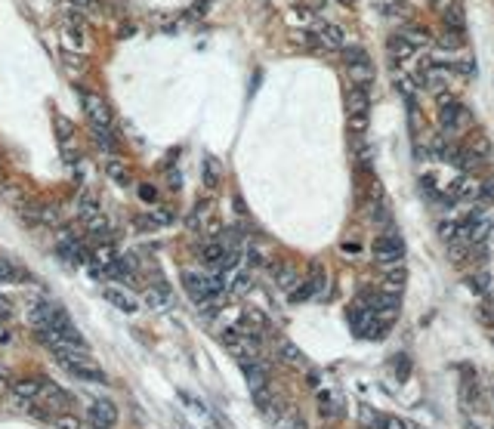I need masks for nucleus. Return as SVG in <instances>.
<instances>
[{"label":"nucleus","instance_id":"1","mask_svg":"<svg viewBox=\"0 0 494 429\" xmlns=\"http://www.w3.org/2000/svg\"><path fill=\"white\" fill-rule=\"evenodd\" d=\"M343 62H346V71L359 87H368L374 81V65H371V56L364 53L362 47H343Z\"/></svg>","mask_w":494,"mask_h":429},{"label":"nucleus","instance_id":"2","mask_svg":"<svg viewBox=\"0 0 494 429\" xmlns=\"http://www.w3.org/2000/svg\"><path fill=\"white\" fill-rule=\"evenodd\" d=\"M371 257H374V263L377 266H398L402 263V257H405V244L398 235H380L377 241H374V247H371Z\"/></svg>","mask_w":494,"mask_h":429},{"label":"nucleus","instance_id":"3","mask_svg":"<svg viewBox=\"0 0 494 429\" xmlns=\"http://www.w3.org/2000/svg\"><path fill=\"white\" fill-rule=\"evenodd\" d=\"M439 124L445 133H457L464 130L466 124H470V114H466V108L461 102H454V99L442 96V105H439Z\"/></svg>","mask_w":494,"mask_h":429},{"label":"nucleus","instance_id":"4","mask_svg":"<svg viewBox=\"0 0 494 429\" xmlns=\"http://www.w3.org/2000/svg\"><path fill=\"white\" fill-rule=\"evenodd\" d=\"M38 401L40 405H47L50 411H71L74 408V395L68 392V389H62V386H56V383H47L44 380V386H40V392H38Z\"/></svg>","mask_w":494,"mask_h":429},{"label":"nucleus","instance_id":"5","mask_svg":"<svg viewBox=\"0 0 494 429\" xmlns=\"http://www.w3.org/2000/svg\"><path fill=\"white\" fill-rule=\"evenodd\" d=\"M87 423L93 426V429H112L115 423H117V408H115V401L112 399H96L90 405V411H87Z\"/></svg>","mask_w":494,"mask_h":429},{"label":"nucleus","instance_id":"6","mask_svg":"<svg viewBox=\"0 0 494 429\" xmlns=\"http://www.w3.org/2000/svg\"><path fill=\"white\" fill-rule=\"evenodd\" d=\"M59 257L68 259L71 266H84V263H90V250H87V244L81 241V235H71V232H62V241H59Z\"/></svg>","mask_w":494,"mask_h":429},{"label":"nucleus","instance_id":"7","mask_svg":"<svg viewBox=\"0 0 494 429\" xmlns=\"http://www.w3.org/2000/svg\"><path fill=\"white\" fill-rule=\"evenodd\" d=\"M368 105H371V99H368V87H359V83H355V87L346 93V112H349V117H352V127H355V130L364 127V117H368Z\"/></svg>","mask_w":494,"mask_h":429},{"label":"nucleus","instance_id":"8","mask_svg":"<svg viewBox=\"0 0 494 429\" xmlns=\"http://www.w3.org/2000/svg\"><path fill=\"white\" fill-rule=\"evenodd\" d=\"M479 189H482V186L473 180L470 173H461L454 182H451L448 198L454 201V204H461V201H464V204H470V201H479Z\"/></svg>","mask_w":494,"mask_h":429},{"label":"nucleus","instance_id":"9","mask_svg":"<svg viewBox=\"0 0 494 429\" xmlns=\"http://www.w3.org/2000/svg\"><path fill=\"white\" fill-rule=\"evenodd\" d=\"M84 112H87V117L93 121V127H112V108H108V102L99 93H87Z\"/></svg>","mask_w":494,"mask_h":429},{"label":"nucleus","instance_id":"10","mask_svg":"<svg viewBox=\"0 0 494 429\" xmlns=\"http://www.w3.org/2000/svg\"><path fill=\"white\" fill-rule=\"evenodd\" d=\"M244 380H247V386H251V392H260V389H266L269 386V368L263 365V361L257 358V361H244Z\"/></svg>","mask_w":494,"mask_h":429},{"label":"nucleus","instance_id":"11","mask_svg":"<svg viewBox=\"0 0 494 429\" xmlns=\"http://www.w3.org/2000/svg\"><path fill=\"white\" fill-rule=\"evenodd\" d=\"M309 28L318 35V40H321V49H340L343 47V31L337 28V25H331V22H315V25H309Z\"/></svg>","mask_w":494,"mask_h":429},{"label":"nucleus","instance_id":"12","mask_svg":"<svg viewBox=\"0 0 494 429\" xmlns=\"http://www.w3.org/2000/svg\"><path fill=\"white\" fill-rule=\"evenodd\" d=\"M102 297H105V302H112L115 309H121V312H127V315H133L136 309H139V306H136V300L130 297V293L121 290V288H115V284H108Z\"/></svg>","mask_w":494,"mask_h":429},{"label":"nucleus","instance_id":"13","mask_svg":"<svg viewBox=\"0 0 494 429\" xmlns=\"http://www.w3.org/2000/svg\"><path fill=\"white\" fill-rule=\"evenodd\" d=\"M445 158L451 161V167H457L461 173H473L476 167H479V158H476L466 146H464V148H451V151H445Z\"/></svg>","mask_w":494,"mask_h":429},{"label":"nucleus","instance_id":"14","mask_svg":"<svg viewBox=\"0 0 494 429\" xmlns=\"http://www.w3.org/2000/svg\"><path fill=\"white\" fill-rule=\"evenodd\" d=\"M146 302H149L151 309H167V306H173V290H170L167 284L158 278V281L146 290Z\"/></svg>","mask_w":494,"mask_h":429},{"label":"nucleus","instance_id":"15","mask_svg":"<svg viewBox=\"0 0 494 429\" xmlns=\"http://www.w3.org/2000/svg\"><path fill=\"white\" fill-rule=\"evenodd\" d=\"M198 257H201L210 269H219V272H223V263H226V247H223V241H207V244H204V247L198 250Z\"/></svg>","mask_w":494,"mask_h":429},{"label":"nucleus","instance_id":"16","mask_svg":"<svg viewBox=\"0 0 494 429\" xmlns=\"http://www.w3.org/2000/svg\"><path fill=\"white\" fill-rule=\"evenodd\" d=\"M226 284H229V293H232V297H244V293L253 288V272H247V269H232V278Z\"/></svg>","mask_w":494,"mask_h":429},{"label":"nucleus","instance_id":"17","mask_svg":"<svg viewBox=\"0 0 494 429\" xmlns=\"http://www.w3.org/2000/svg\"><path fill=\"white\" fill-rule=\"evenodd\" d=\"M275 352H278V358L285 361V365H291V368H309V358H306L303 352L294 346V343H287V340H285V343H278Z\"/></svg>","mask_w":494,"mask_h":429},{"label":"nucleus","instance_id":"18","mask_svg":"<svg viewBox=\"0 0 494 429\" xmlns=\"http://www.w3.org/2000/svg\"><path fill=\"white\" fill-rule=\"evenodd\" d=\"M65 37L74 47L84 44V16L81 13H65Z\"/></svg>","mask_w":494,"mask_h":429},{"label":"nucleus","instance_id":"19","mask_svg":"<svg viewBox=\"0 0 494 429\" xmlns=\"http://www.w3.org/2000/svg\"><path fill=\"white\" fill-rule=\"evenodd\" d=\"M93 142H96V148L102 151V155H108V158L117 151V139H115L112 127H93Z\"/></svg>","mask_w":494,"mask_h":429},{"label":"nucleus","instance_id":"20","mask_svg":"<svg viewBox=\"0 0 494 429\" xmlns=\"http://www.w3.org/2000/svg\"><path fill=\"white\" fill-rule=\"evenodd\" d=\"M275 281L281 290L294 293L297 288H300V272H297L294 266H275Z\"/></svg>","mask_w":494,"mask_h":429},{"label":"nucleus","instance_id":"21","mask_svg":"<svg viewBox=\"0 0 494 429\" xmlns=\"http://www.w3.org/2000/svg\"><path fill=\"white\" fill-rule=\"evenodd\" d=\"M170 223H173V213L164 207L151 210L149 216H136V225H139V229H158V225H170Z\"/></svg>","mask_w":494,"mask_h":429},{"label":"nucleus","instance_id":"22","mask_svg":"<svg viewBox=\"0 0 494 429\" xmlns=\"http://www.w3.org/2000/svg\"><path fill=\"white\" fill-rule=\"evenodd\" d=\"M105 173H108V180L117 182V186H130V173H127V164L121 161V158H108L105 161Z\"/></svg>","mask_w":494,"mask_h":429},{"label":"nucleus","instance_id":"23","mask_svg":"<svg viewBox=\"0 0 494 429\" xmlns=\"http://www.w3.org/2000/svg\"><path fill=\"white\" fill-rule=\"evenodd\" d=\"M40 386H44V380H38V377H19V380H13V392L22 395V399H38Z\"/></svg>","mask_w":494,"mask_h":429},{"label":"nucleus","instance_id":"24","mask_svg":"<svg viewBox=\"0 0 494 429\" xmlns=\"http://www.w3.org/2000/svg\"><path fill=\"white\" fill-rule=\"evenodd\" d=\"M417 53V47L411 44V40H405L402 35H396L393 40H389V56L396 59V62H402V59H411Z\"/></svg>","mask_w":494,"mask_h":429},{"label":"nucleus","instance_id":"25","mask_svg":"<svg viewBox=\"0 0 494 429\" xmlns=\"http://www.w3.org/2000/svg\"><path fill=\"white\" fill-rule=\"evenodd\" d=\"M402 284H405V269L402 266H389L386 272H383V290L398 293V290H402Z\"/></svg>","mask_w":494,"mask_h":429},{"label":"nucleus","instance_id":"26","mask_svg":"<svg viewBox=\"0 0 494 429\" xmlns=\"http://www.w3.org/2000/svg\"><path fill=\"white\" fill-rule=\"evenodd\" d=\"M312 293H315V297H318V300H325L328 297V290H331V281H328V272H325V269H321V266H315V272H312Z\"/></svg>","mask_w":494,"mask_h":429},{"label":"nucleus","instance_id":"27","mask_svg":"<svg viewBox=\"0 0 494 429\" xmlns=\"http://www.w3.org/2000/svg\"><path fill=\"white\" fill-rule=\"evenodd\" d=\"M445 22H448V28L451 31H464V10H461V4H445Z\"/></svg>","mask_w":494,"mask_h":429},{"label":"nucleus","instance_id":"28","mask_svg":"<svg viewBox=\"0 0 494 429\" xmlns=\"http://www.w3.org/2000/svg\"><path fill=\"white\" fill-rule=\"evenodd\" d=\"M204 186L207 189H217L219 186V164L214 161V158H204V173H201Z\"/></svg>","mask_w":494,"mask_h":429},{"label":"nucleus","instance_id":"29","mask_svg":"<svg viewBox=\"0 0 494 429\" xmlns=\"http://www.w3.org/2000/svg\"><path fill=\"white\" fill-rule=\"evenodd\" d=\"M53 426L56 429H84V420L74 417L71 411H59V414H53Z\"/></svg>","mask_w":494,"mask_h":429},{"label":"nucleus","instance_id":"30","mask_svg":"<svg viewBox=\"0 0 494 429\" xmlns=\"http://www.w3.org/2000/svg\"><path fill=\"white\" fill-rule=\"evenodd\" d=\"M247 263H251L253 269L269 266V254H266V247H260V244H247Z\"/></svg>","mask_w":494,"mask_h":429},{"label":"nucleus","instance_id":"31","mask_svg":"<svg viewBox=\"0 0 494 429\" xmlns=\"http://www.w3.org/2000/svg\"><path fill=\"white\" fill-rule=\"evenodd\" d=\"M398 35H402L405 40H411L414 47H427V44H430V35H427L423 28H417V25H411V28H402Z\"/></svg>","mask_w":494,"mask_h":429},{"label":"nucleus","instance_id":"32","mask_svg":"<svg viewBox=\"0 0 494 429\" xmlns=\"http://www.w3.org/2000/svg\"><path fill=\"white\" fill-rule=\"evenodd\" d=\"M62 62H65V69L71 71V74H81V71H87V62H84L81 56H74L71 49H65V53H62Z\"/></svg>","mask_w":494,"mask_h":429},{"label":"nucleus","instance_id":"33","mask_svg":"<svg viewBox=\"0 0 494 429\" xmlns=\"http://www.w3.org/2000/svg\"><path fill=\"white\" fill-rule=\"evenodd\" d=\"M78 213H81V220H87V216H96L99 213V204L93 201L90 195H81L78 198Z\"/></svg>","mask_w":494,"mask_h":429},{"label":"nucleus","instance_id":"34","mask_svg":"<svg viewBox=\"0 0 494 429\" xmlns=\"http://www.w3.org/2000/svg\"><path fill=\"white\" fill-rule=\"evenodd\" d=\"M40 223L44 225H62V213H59V207L56 204H44V213H40Z\"/></svg>","mask_w":494,"mask_h":429},{"label":"nucleus","instance_id":"35","mask_svg":"<svg viewBox=\"0 0 494 429\" xmlns=\"http://www.w3.org/2000/svg\"><path fill=\"white\" fill-rule=\"evenodd\" d=\"M0 281H22V269H16L13 263L0 259Z\"/></svg>","mask_w":494,"mask_h":429},{"label":"nucleus","instance_id":"36","mask_svg":"<svg viewBox=\"0 0 494 429\" xmlns=\"http://www.w3.org/2000/svg\"><path fill=\"white\" fill-rule=\"evenodd\" d=\"M56 136L62 139V142H68L74 136V127H71V121L68 117H56Z\"/></svg>","mask_w":494,"mask_h":429},{"label":"nucleus","instance_id":"37","mask_svg":"<svg viewBox=\"0 0 494 429\" xmlns=\"http://www.w3.org/2000/svg\"><path fill=\"white\" fill-rule=\"evenodd\" d=\"M10 318H13V302H10V297H4V293H0V324L10 322Z\"/></svg>","mask_w":494,"mask_h":429},{"label":"nucleus","instance_id":"38","mask_svg":"<svg viewBox=\"0 0 494 429\" xmlns=\"http://www.w3.org/2000/svg\"><path fill=\"white\" fill-rule=\"evenodd\" d=\"M62 158H65V161H68V164H74V161H81V151H78V148H74V146H71V139H68V142H62Z\"/></svg>","mask_w":494,"mask_h":429},{"label":"nucleus","instance_id":"39","mask_svg":"<svg viewBox=\"0 0 494 429\" xmlns=\"http://www.w3.org/2000/svg\"><path fill=\"white\" fill-rule=\"evenodd\" d=\"M470 284L476 290H488V284H491V278H488V272H476L473 278H470Z\"/></svg>","mask_w":494,"mask_h":429},{"label":"nucleus","instance_id":"40","mask_svg":"<svg viewBox=\"0 0 494 429\" xmlns=\"http://www.w3.org/2000/svg\"><path fill=\"white\" fill-rule=\"evenodd\" d=\"M285 429H309L306 426V420L300 417V414H291V417H285V423H281Z\"/></svg>","mask_w":494,"mask_h":429},{"label":"nucleus","instance_id":"41","mask_svg":"<svg viewBox=\"0 0 494 429\" xmlns=\"http://www.w3.org/2000/svg\"><path fill=\"white\" fill-rule=\"evenodd\" d=\"M139 198L146 201V204H158V189H151V186H139Z\"/></svg>","mask_w":494,"mask_h":429},{"label":"nucleus","instance_id":"42","mask_svg":"<svg viewBox=\"0 0 494 429\" xmlns=\"http://www.w3.org/2000/svg\"><path fill=\"white\" fill-rule=\"evenodd\" d=\"M380 429H408L402 420L398 417H383V423H380Z\"/></svg>","mask_w":494,"mask_h":429},{"label":"nucleus","instance_id":"43","mask_svg":"<svg viewBox=\"0 0 494 429\" xmlns=\"http://www.w3.org/2000/svg\"><path fill=\"white\" fill-rule=\"evenodd\" d=\"M6 383H10V374H6V368H0V389H6Z\"/></svg>","mask_w":494,"mask_h":429},{"label":"nucleus","instance_id":"44","mask_svg":"<svg viewBox=\"0 0 494 429\" xmlns=\"http://www.w3.org/2000/svg\"><path fill=\"white\" fill-rule=\"evenodd\" d=\"M340 4H346V6H352V4H355V0H340Z\"/></svg>","mask_w":494,"mask_h":429}]
</instances>
